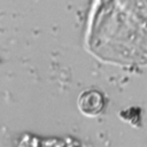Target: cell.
Segmentation results:
<instances>
[{"mask_svg": "<svg viewBox=\"0 0 147 147\" xmlns=\"http://www.w3.org/2000/svg\"><path fill=\"white\" fill-rule=\"evenodd\" d=\"M78 105L84 114L96 115L102 109V96L96 91H86L80 95Z\"/></svg>", "mask_w": 147, "mask_h": 147, "instance_id": "cell-1", "label": "cell"}]
</instances>
